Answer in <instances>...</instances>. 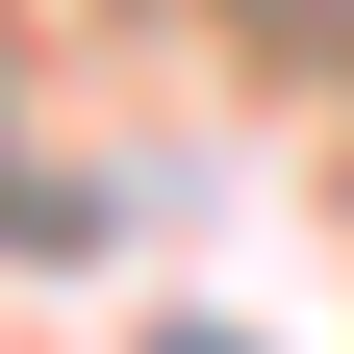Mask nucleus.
Returning a JSON list of instances; mask_svg holds the SVG:
<instances>
[]
</instances>
